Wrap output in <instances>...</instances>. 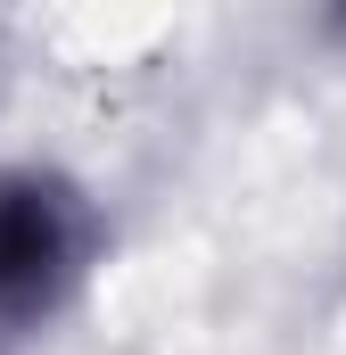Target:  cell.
Returning <instances> with one entry per match:
<instances>
[{"mask_svg":"<svg viewBox=\"0 0 346 355\" xmlns=\"http://www.w3.org/2000/svg\"><path fill=\"white\" fill-rule=\"evenodd\" d=\"M83 257V215L58 182H0V314H33Z\"/></svg>","mask_w":346,"mask_h":355,"instance_id":"cell-1","label":"cell"}]
</instances>
